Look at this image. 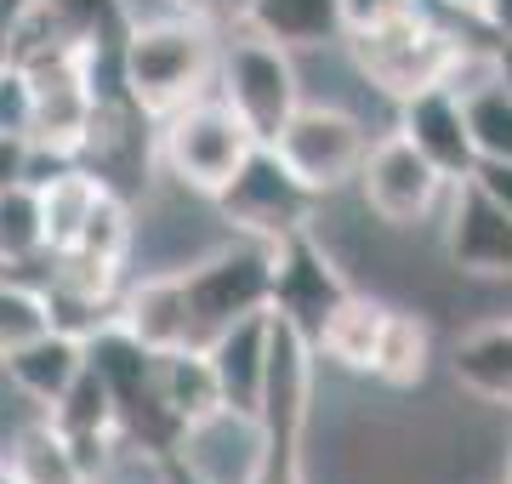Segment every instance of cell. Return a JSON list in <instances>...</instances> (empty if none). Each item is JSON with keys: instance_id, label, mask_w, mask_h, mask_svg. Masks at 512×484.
<instances>
[{"instance_id": "4dcf8cb0", "label": "cell", "mask_w": 512, "mask_h": 484, "mask_svg": "<svg viewBox=\"0 0 512 484\" xmlns=\"http://www.w3.org/2000/svg\"><path fill=\"white\" fill-rule=\"evenodd\" d=\"M490 57H495V80L512 92V35H495L490 40Z\"/></svg>"}, {"instance_id": "836d02e7", "label": "cell", "mask_w": 512, "mask_h": 484, "mask_svg": "<svg viewBox=\"0 0 512 484\" xmlns=\"http://www.w3.org/2000/svg\"><path fill=\"white\" fill-rule=\"evenodd\" d=\"M0 484H18V479H12V467H6V462H0Z\"/></svg>"}, {"instance_id": "7402d4cb", "label": "cell", "mask_w": 512, "mask_h": 484, "mask_svg": "<svg viewBox=\"0 0 512 484\" xmlns=\"http://www.w3.org/2000/svg\"><path fill=\"white\" fill-rule=\"evenodd\" d=\"M0 462L12 467V479L18 484H86V473H80V462H74L69 439H63L46 416H29V422L6 439Z\"/></svg>"}, {"instance_id": "52a82bcc", "label": "cell", "mask_w": 512, "mask_h": 484, "mask_svg": "<svg viewBox=\"0 0 512 484\" xmlns=\"http://www.w3.org/2000/svg\"><path fill=\"white\" fill-rule=\"evenodd\" d=\"M274 160L308 188L313 200H336L342 188H353L359 160L370 149V126L342 103H296V114L274 131Z\"/></svg>"}, {"instance_id": "277c9868", "label": "cell", "mask_w": 512, "mask_h": 484, "mask_svg": "<svg viewBox=\"0 0 512 484\" xmlns=\"http://www.w3.org/2000/svg\"><path fill=\"white\" fill-rule=\"evenodd\" d=\"M154 126H160L154 131V166H160V177L188 188V194H200V200H217V188L256 149V137L245 131V120L217 92L188 97L183 109H171Z\"/></svg>"}, {"instance_id": "d6986e66", "label": "cell", "mask_w": 512, "mask_h": 484, "mask_svg": "<svg viewBox=\"0 0 512 484\" xmlns=\"http://www.w3.org/2000/svg\"><path fill=\"white\" fill-rule=\"evenodd\" d=\"M245 29L285 52H325V46H342L348 18H342V0H251Z\"/></svg>"}, {"instance_id": "cb8c5ba5", "label": "cell", "mask_w": 512, "mask_h": 484, "mask_svg": "<svg viewBox=\"0 0 512 484\" xmlns=\"http://www.w3.org/2000/svg\"><path fill=\"white\" fill-rule=\"evenodd\" d=\"M46 257L40 245V211H35V183L18 177V183H0V268L18 274L29 262Z\"/></svg>"}, {"instance_id": "3957f363", "label": "cell", "mask_w": 512, "mask_h": 484, "mask_svg": "<svg viewBox=\"0 0 512 484\" xmlns=\"http://www.w3.org/2000/svg\"><path fill=\"white\" fill-rule=\"evenodd\" d=\"M342 46H348L359 80L376 86L387 103H399V97L421 92V86H444L461 35H456V23H444L439 12L421 0L410 12H393V18H382V23L348 29Z\"/></svg>"}, {"instance_id": "7a4b0ae2", "label": "cell", "mask_w": 512, "mask_h": 484, "mask_svg": "<svg viewBox=\"0 0 512 484\" xmlns=\"http://www.w3.org/2000/svg\"><path fill=\"white\" fill-rule=\"evenodd\" d=\"M313 376H319L313 342L279 314H268V371H262V399H256L262 456H256L251 484H308Z\"/></svg>"}, {"instance_id": "8992f818", "label": "cell", "mask_w": 512, "mask_h": 484, "mask_svg": "<svg viewBox=\"0 0 512 484\" xmlns=\"http://www.w3.org/2000/svg\"><path fill=\"white\" fill-rule=\"evenodd\" d=\"M211 92L245 120L256 143H274V131L285 126L302 103V69L296 52L274 46V40L251 35L239 23L228 40H217V69H211Z\"/></svg>"}, {"instance_id": "603a6c76", "label": "cell", "mask_w": 512, "mask_h": 484, "mask_svg": "<svg viewBox=\"0 0 512 484\" xmlns=\"http://www.w3.org/2000/svg\"><path fill=\"white\" fill-rule=\"evenodd\" d=\"M154 393H160V405L171 410L177 422H194V416H205V410L222 405L211 359H205V348H194V342L154 354Z\"/></svg>"}, {"instance_id": "ffe728a7", "label": "cell", "mask_w": 512, "mask_h": 484, "mask_svg": "<svg viewBox=\"0 0 512 484\" xmlns=\"http://www.w3.org/2000/svg\"><path fill=\"white\" fill-rule=\"evenodd\" d=\"M382 319H387V302L370 297V291H348L325 314V325L313 331V354L336 365L348 376H370V354H376V336H382Z\"/></svg>"}, {"instance_id": "9c48e42d", "label": "cell", "mask_w": 512, "mask_h": 484, "mask_svg": "<svg viewBox=\"0 0 512 484\" xmlns=\"http://www.w3.org/2000/svg\"><path fill=\"white\" fill-rule=\"evenodd\" d=\"M353 188H359L365 217H376L387 234H416L421 223H433V217H439L444 188H450V183L421 160L410 137L387 131V137H376V143L365 149Z\"/></svg>"}, {"instance_id": "30bf717a", "label": "cell", "mask_w": 512, "mask_h": 484, "mask_svg": "<svg viewBox=\"0 0 512 484\" xmlns=\"http://www.w3.org/2000/svg\"><path fill=\"white\" fill-rule=\"evenodd\" d=\"M439 251L456 280L512 285V217L467 177L444 188L439 205Z\"/></svg>"}, {"instance_id": "d590c367", "label": "cell", "mask_w": 512, "mask_h": 484, "mask_svg": "<svg viewBox=\"0 0 512 484\" xmlns=\"http://www.w3.org/2000/svg\"><path fill=\"white\" fill-rule=\"evenodd\" d=\"M86 484H103V479H86Z\"/></svg>"}, {"instance_id": "ba28073f", "label": "cell", "mask_w": 512, "mask_h": 484, "mask_svg": "<svg viewBox=\"0 0 512 484\" xmlns=\"http://www.w3.org/2000/svg\"><path fill=\"white\" fill-rule=\"evenodd\" d=\"M211 205H217V217H222L228 234H245V240L274 245V240H285V234H296V228H308L319 200L296 183L291 171L279 166L268 143H256V149L239 160L234 177L217 188V200Z\"/></svg>"}, {"instance_id": "44dd1931", "label": "cell", "mask_w": 512, "mask_h": 484, "mask_svg": "<svg viewBox=\"0 0 512 484\" xmlns=\"http://www.w3.org/2000/svg\"><path fill=\"white\" fill-rule=\"evenodd\" d=\"M427 365H433V325H427V314L387 302L382 336H376V354H370V376L393 393H410L427 382Z\"/></svg>"}, {"instance_id": "e0dca14e", "label": "cell", "mask_w": 512, "mask_h": 484, "mask_svg": "<svg viewBox=\"0 0 512 484\" xmlns=\"http://www.w3.org/2000/svg\"><path fill=\"white\" fill-rule=\"evenodd\" d=\"M103 194H109V183L92 166H74V160H63L46 177H35V211H40V245H46V257L69 251L80 240V228H86V217L97 211Z\"/></svg>"}, {"instance_id": "4fadbf2b", "label": "cell", "mask_w": 512, "mask_h": 484, "mask_svg": "<svg viewBox=\"0 0 512 484\" xmlns=\"http://www.w3.org/2000/svg\"><path fill=\"white\" fill-rule=\"evenodd\" d=\"M393 109H399L393 131L416 143V154H421L433 171H439L444 183H467V177H473V166H478L473 131H467L461 97L450 92V86H421V92L399 97Z\"/></svg>"}, {"instance_id": "f1b7e54d", "label": "cell", "mask_w": 512, "mask_h": 484, "mask_svg": "<svg viewBox=\"0 0 512 484\" xmlns=\"http://www.w3.org/2000/svg\"><path fill=\"white\" fill-rule=\"evenodd\" d=\"M183 12H194L200 23H211V29H228V23H245V12H251V0H177Z\"/></svg>"}, {"instance_id": "4316f807", "label": "cell", "mask_w": 512, "mask_h": 484, "mask_svg": "<svg viewBox=\"0 0 512 484\" xmlns=\"http://www.w3.org/2000/svg\"><path fill=\"white\" fill-rule=\"evenodd\" d=\"M29 120H35V86L18 63H0V137L29 143Z\"/></svg>"}, {"instance_id": "f546056e", "label": "cell", "mask_w": 512, "mask_h": 484, "mask_svg": "<svg viewBox=\"0 0 512 484\" xmlns=\"http://www.w3.org/2000/svg\"><path fill=\"white\" fill-rule=\"evenodd\" d=\"M410 6H421V0H342V18H348V29H365V23H382Z\"/></svg>"}, {"instance_id": "1f68e13d", "label": "cell", "mask_w": 512, "mask_h": 484, "mask_svg": "<svg viewBox=\"0 0 512 484\" xmlns=\"http://www.w3.org/2000/svg\"><path fill=\"white\" fill-rule=\"evenodd\" d=\"M484 29L490 35H512V0H484Z\"/></svg>"}, {"instance_id": "8fae6325", "label": "cell", "mask_w": 512, "mask_h": 484, "mask_svg": "<svg viewBox=\"0 0 512 484\" xmlns=\"http://www.w3.org/2000/svg\"><path fill=\"white\" fill-rule=\"evenodd\" d=\"M348 291L353 285H348V274H342L336 251H330L313 228H296V234L274 240V291H268V314H279L285 325H296L308 342Z\"/></svg>"}, {"instance_id": "ac0fdd59", "label": "cell", "mask_w": 512, "mask_h": 484, "mask_svg": "<svg viewBox=\"0 0 512 484\" xmlns=\"http://www.w3.org/2000/svg\"><path fill=\"white\" fill-rule=\"evenodd\" d=\"M450 382L461 393H473L478 405L512 410V319H490L456 336L450 348Z\"/></svg>"}, {"instance_id": "d6a6232c", "label": "cell", "mask_w": 512, "mask_h": 484, "mask_svg": "<svg viewBox=\"0 0 512 484\" xmlns=\"http://www.w3.org/2000/svg\"><path fill=\"white\" fill-rule=\"evenodd\" d=\"M427 6H439V12H450V18L484 23V0H427Z\"/></svg>"}, {"instance_id": "9a60e30c", "label": "cell", "mask_w": 512, "mask_h": 484, "mask_svg": "<svg viewBox=\"0 0 512 484\" xmlns=\"http://www.w3.org/2000/svg\"><path fill=\"white\" fill-rule=\"evenodd\" d=\"M114 325H120L131 342H143L148 354L183 348V342H188V302H183V280H177V268H148L143 280L120 285Z\"/></svg>"}, {"instance_id": "484cf974", "label": "cell", "mask_w": 512, "mask_h": 484, "mask_svg": "<svg viewBox=\"0 0 512 484\" xmlns=\"http://www.w3.org/2000/svg\"><path fill=\"white\" fill-rule=\"evenodd\" d=\"M40 331H52V314H46L40 285H29V280H18V274L0 268V354L23 348V342L40 336Z\"/></svg>"}, {"instance_id": "e575fe53", "label": "cell", "mask_w": 512, "mask_h": 484, "mask_svg": "<svg viewBox=\"0 0 512 484\" xmlns=\"http://www.w3.org/2000/svg\"><path fill=\"white\" fill-rule=\"evenodd\" d=\"M490 484H501V473H495V479H490Z\"/></svg>"}, {"instance_id": "6da1fadb", "label": "cell", "mask_w": 512, "mask_h": 484, "mask_svg": "<svg viewBox=\"0 0 512 484\" xmlns=\"http://www.w3.org/2000/svg\"><path fill=\"white\" fill-rule=\"evenodd\" d=\"M211 69H217V29L194 12H165V18L120 29L114 80L143 120H165L188 97L211 92Z\"/></svg>"}, {"instance_id": "83f0119b", "label": "cell", "mask_w": 512, "mask_h": 484, "mask_svg": "<svg viewBox=\"0 0 512 484\" xmlns=\"http://www.w3.org/2000/svg\"><path fill=\"white\" fill-rule=\"evenodd\" d=\"M473 183L512 217V160H478V166H473Z\"/></svg>"}, {"instance_id": "5b68a950", "label": "cell", "mask_w": 512, "mask_h": 484, "mask_svg": "<svg viewBox=\"0 0 512 484\" xmlns=\"http://www.w3.org/2000/svg\"><path fill=\"white\" fill-rule=\"evenodd\" d=\"M188 302V342L205 348L217 331H228L245 314H268V291H274V245L228 234L211 251L177 268Z\"/></svg>"}, {"instance_id": "7c38bea8", "label": "cell", "mask_w": 512, "mask_h": 484, "mask_svg": "<svg viewBox=\"0 0 512 484\" xmlns=\"http://www.w3.org/2000/svg\"><path fill=\"white\" fill-rule=\"evenodd\" d=\"M165 456L183 473V484H251L256 456H262V428H256L251 410L217 405L183 422Z\"/></svg>"}, {"instance_id": "2e32d148", "label": "cell", "mask_w": 512, "mask_h": 484, "mask_svg": "<svg viewBox=\"0 0 512 484\" xmlns=\"http://www.w3.org/2000/svg\"><path fill=\"white\" fill-rule=\"evenodd\" d=\"M211 376H217V399L228 410H251L262 399V371H268V314H245L228 331H217L205 342Z\"/></svg>"}, {"instance_id": "5bb4252c", "label": "cell", "mask_w": 512, "mask_h": 484, "mask_svg": "<svg viewBox=\"0 0 512 484\" xmlns=\"http://www.w3.org/2000/svg\"><path fill=\"white\" fill-rule=\"evenodd\" d=\"M80 371H86V342L80 336H63V331H40L23 348L0 354V382L18 393L29 410H40V416L74 388Z\"/></svg>"}, {"instance_id": "d4e9b609", "label": "cell", "mask_w": 512, "mask_h": 484, "mask_svg": "<svg viewBox=\"0 0 512 484\" xmlns=\"http://www.w3.org/2000/svg\"><path fill=\"white\" fill-rule=\"evenodd\" d=\"M461 114H467V131H473V154L478 160H512V92L501 80H484L461 97Z\"/></svg>"}]
</instances>
